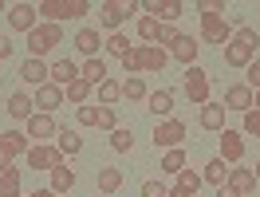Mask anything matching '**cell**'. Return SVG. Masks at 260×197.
<instances>
[{
    "instance_id": "40",
    "label": "cell",
    "mask_w": 260,
    "mask_h": 197,
    "mask_svg": "<svg viewBox=\"0 0 260 197\" xmlns=\"http://www.w3.org/2000/svg\"><path fill=\"white\" fill-rule=\"evenodd\" d=\"M75 118H79L83 126H99V107H87V103H83L79 111H75Z\"/></svg>"
},
{
    "instance_id": "22",
    "label": "cell",
    "mask_w": 260,
    "mask_h": 197,
    "mask_svg": "<svg viewBox=\"0 0 260 197\" xmlns=\"http://www.w3.org/2000/svg\"><path fill=\"white\" fill-rule=\"evenodd\" d=\"M71 44H75V48H79L87 59H95V55H99V44H103V40H99V28H79Z\"/></svg>"
},
{
    "instance_id": "39",
    "label": "cell",
    "mask_w": 260,
    "mask_h": 197,
    "mask_svg": "<svg viewBox=\"0 0 260 197\" xmlns=\"http://www.w3.org/2000/svg\"><path fill=\"white\" fill-rule=\"evenodd\" d=\"M197 12H201V16H225V0H201Z\"/></svg>"
},
{
    "instance_id": "12",
    "label": "cell",
    "mask_w": 260,
    "mask_h": 197,
    "mask_svg": "<svg viewBox=\"0 0 260 197\" xmlns=\"http://www.w3.org/2000/svg\"><path fill=\"white\" fill-rule=\"evenodd\" d=\"M24 126H28V138H36V146H40V142H48V138H55V134H59V126H55V118L51 115H40V111H36L32 118H28V122H24Z\"/></svg>"
},
{
    "instance_id": "20",
    "label": "cell",
    "mask_w": 260,
    "mask_h": 197,
    "mask_svg": "<svg viewBox=\"0 0 260 197\" xmlns=\"http://www.w3.org/2000/svg\"><path fill=\"white\" fill-rule=\"evenodd\" d=\"M8 115L16 118V122H28V118L36 115V98H32V95H24V91L8 95Z\"/></svg>"
},
{
    "instance_id": "36",
    "label": "cell",
    "mask_w": 260,
    "mask_h": 197,
    "mask_svg": "<svg viewBox=\"0 0 260 197\" xmlns=\"http://www.w3.org/2000/svg\"><path fill=\"white\" fill-rule=\"evenodd\" d=\"M63 95L71 98L75 107H83V103H87V95H91V83H87V79H75V83H71V87L63 91Z\"/></svg>"
},
{
    "instance_id": "17",
    "label": "cell",
    "mask_w": 260,
    "mask_h": 197,
    "mask_svg": "<svg viewBox=\"0 0 260 197\" xmlns=\"http://www.w3.org/2000/svg\"><path fill=\"white\" fill-rule=\"evenodd\" d=\"M48 67H51V63H44V59H32V55H28V59L20 63V83H28V87H44V83H48Z\"/></svg>"
},
{
    "instance_id": "44",
    "label": "cell",
    "mask_w": 260,
    "mask_h": 197,
    "mask_svg": "<svg viewBox=\"0 0 260 197\" xmlns=\"http://www.w3.org/2000/svg\"><path fill=\"white\" fill-rule=\"evenodd\" d=\"M142 197H170V189L162 181H142Z\"/></svg>"
},
{
    "instance_id": "45",
    "label": "cell",
    "mask_w": 260,
    "mask_h": 197,
    "mask_svg": "<svg viewBox=\"0 0 260 197\" xmlns=\"http://www.w3.org/2000/svg\"><path fill=\"white\" fill-rule=\"evenodd\" d=\"M244 71H248V79H244V83H248L252 91H260V59H252V63L244 67Z\"/></svg>"
},
{
    "instance_id": "5",
    "label": "cell",
    "mask_w": 260,
    "mask_h": 197,
    "mask_svg": "<svg viewBox=\"0 0 260 197\" xmlns=\"http://www.w3.org/2000/svg\"><path fill=\"white\" fill-rule=\"evenodd\" d=\"M185 98L193 103V107H205V103H213L209 98V71L205 67H185Z\"/></svg>"
},
{
    "instance_id": "49",
    "label": "cell",
    "mask_w": 260,
    "mask_h": 197,
    "mask_svg": "<svg viewBox=\"0 0 260 197\" xmlns=\"http://www.w3.org/2000/svg\"><path fill=\"white\" fill-rule=\"evenodd\" d=\"M252 111H260V91H252Z\"/></svg>"
},
{
    "instance_id": "46",
    "label": "cell",
    "mask_w": 260,
    "mask_h": 197,
    "mask_svg": "<svg viewBox=\"0 0 260 197\" xmlns=\"http://www.w3.org/2000/svg\"><path fill=\"white\" fill-rule=\"evenodd\" d=\"M12 48H16V44H12L8 36L0 32V63H4V59H12Z\"/></svg>"
},
{
    "instance_id": "7",
    "label": "cell",
    "mask_w": 260,
    "mask_h": 197,
    "mask_svg": "<svg viewBox=\"0 0 260 197\" xmlns=\"http://www.w3.org/2000/svg\"><path fill=\"white\" fill-rule=\"evenodd\" d=\"M130 12H138V4H122V0H103V4H99V24L114 32L118 24H126V20H130Z\"/></svg>"
},
{
    "instance_id": "33",
    "label": "cell",
    "mask_w": 260,
    "mask_h": 197,
    "mask_svg": "<svg viewBox=\"0 0 260 197\" xmlns=\"http://www.w3.org/2000/svg\"><path fill=\"white\" fill-rule=\"evenodd\" d=\"M99 98H103V107H114V103L122 98V83H114V79L99 83Z\"/></svg>"
},
{
    "instance_id": "10",
    "label": "cell",
    "mask_w": 260,
    "mask_h": 197,
    "mask_svg": "<svg viewBox=\"0 0 260 197\" xmlns=\"http://www.w3.org/2000/svg\"><path fill=\"white\" fill-rule=\"evenodd\" d=\"M221 162L225 166H241L244 162V134L241 130H221Z\"/></svg>"
},
{
    "instance_id": "2",
    "label": "cell",
    "mask_w": 260,
    "mask_h": 197,
    "mask_svg": "<svg viewBox=\"0 0 260 197\" xmlns=\"http://www.w3.org/2000/svg\"><path fill=\"white\" fill-rule=\"evenodd\" d=\"M256 48H260V32L248 28V24H237L233 40L225 44V63L229 67H248L256 59Z\"/></svg>"
},
{
    "instance_id": "43",
    "label": "cell",
    "mask_w": 260,
    "mask_h": 197,
    "mask_svg": "<svg viewBox=\"0 0 260 197\" xmlns=\"http://www.w3.org/2000/svg\"><path fill=\"white\" fill-rule=\"evenodd\" d=\"M16 158H20V154L8 146V138H0V170H8V166L16 162Z\"/></svg>"
},
{
    "instance_id": "27",
    "label": "cell",
    "mask_w": 260,
    "mask_h": 197,
    "mask_svg": "<svg viewBox=\"0 0 260 197\" xmlns=\"http://www.w3.org/2000/svg\"><path fill=\"white\" fill-rule=\"evenodd\" d=\"M79 79H87L91 83V87H99V83H107V63H103V59H87V63L79 67Z\"/></svg>"
},
{
    "instance_id": "30",
    "label": "cell",
    "mask_w": 260,
    "mask_h": 197,
    "mask_svg": "<svg viewBox=\"0 0 260 197\" xmlns=\"http://www.w3.org/2000/svg\"><path fill=\"white\" fill-rule=\"evenodd\" d=\"M201 181H209V185H225L229 181V170L221 158H213V162H205V170H201Z\"/></svg>"
},
{
    "instance_id": "48",
    "label": "cell",
    "mask_w": 260,
    "mask_h": 197,
    "mask_svg": "<svg viewBox=\"0 0 260 197\" xmlns=\"http://www.w3.org/2000/svg\"><path fill=\"white\" fill-rule=\"evenodd\" d=\"M28 197H55L51 189H36V193H28Z\"/></svg>"
},
{
    "instance_id": "9",
    "label": "cell",
    "mask_w": 260,
    "mask_h": 197,
    "mask_svg": "<svg viewBox=\"0 0 260 197\" xmlns=\"http://www.w3.org/2000/svg\"><path fill=\"white\" fill-rule=\"evenodd\" d=\"M24 162L32 166V170H55V166H63V154H59V150L55 146H48V142H40V146H32L28 150V154H24Z\"/></svg>"
},
{
    "instance_id": "34",
    "label": "cell",
    "mask_w": 260,
    "mask_h": 197,
    "mask_svg": "<svg viewBox=\"0 0 260 197\" xmlns=\"http://www.w3.org/2000/svg\"><path fill=\"white\" fill-rule=\"evenodd\" d=\"M103 48L111 51V55H118V59H122V55H126V51H130V40H126V36H122V32H111V36H107V40H103Z\"/></svg>"
},
{
    "instance_id": "47",
    "label": "cell",
    "mask_w": 260,
    "mask_h": 197,
    "mask_svg": "<svg viewBox=\"0 0 260 197\" xmlns=\"http://www.w3.org/2000/svg\"><path fill=\"white\" fill-rule=\"evenodd\" d=\"M217 197H241V193H237L233 185H217Z\"/></svg>"
},
{
    "instance_id": "41",
    "label": "cell",
    "mask_w": 260,
    "mask_h": 197,
    "mask_svg": "<svg viewBox=\"0 0 260 197\" xmlns=\"http://www.w3.org/2000/svg\"><path fill=\"white\" fill-rule=\"evenodd\" d=\"M241 134H252V138H260V111H248V115H244Z\"/></svg>"
},
{
    "instance_id": "31",
    "label": "cell",
    "mask_w": 260,
    "mask_h": 197,
    "mask_svg": "<svg viewBox=\"0 0 260 197\" xmlns=\"http://www.w3.org/2000/svg\"><path fill=\"white\" fill-rule=\"evenodd\" d=\"M185 170V150H166L162 154V174H181Z\"/></svg>"
},
{
    "instance_id": "15",
    "label": "cell",
    "mask_w": 260,
    "mask_h": 197,
    "mask_svg": "<svg viewBox=\"0 0 260 197\" xmlns=\"http://www.w3.org/2000/svg\"><path fill=\"white\" fill-rule=\"evenodd\" d=\"M197 122H201V130L221 134L225 130V103H205V107L197 111Z\"/></svg>"
},
{
    "instance_id": "3",
    "label": "cell",
    "mask_w": 260,
    "mask_h": 197,
    "mask_svg": "<svg viewBox=\"0 0 260 197\" xmlns=\"http://www.w3.org/2000/svg\"><path fill=\"white\" fill-rule=\"evenodd\" d=\"M36 12L44 16V24H63V20H79L91 12L87 0H40Z\"/></svg>"
},
{
    "instance_id": "24",
    "label": "cell",
    "mask_w": 260,
    "mask_h": 197,
    "mask_svg": "<svg viewBox=\"0 0 260 197\" xmlns=\"http://www.w3.org/2000/svg\"><path fill=\"white\" fill-rule=\"evenodd\" d=\"M122 181H126V178H122V170H114V166H99V193H103V197H111Z\"/></svg>"
},
{
    "instance_id": "6",
    "label": "cell",
    "mask_w": 260,
    "mask_h": 197,
    "mask_svg": "<svg viewBox=\"0 0 260 197\" xmlns=\"http://www.w3.org/2000/svg\"><path fill=\"white\" fill-rule=\"evenodd\" d=\"M185 142V122L181 118H162L154 126V146L158 150H178Z\"/></svg>"
},
{
    "instance_id": "1",
    "label": "cell",
    "mask_w": 260,
    "mask_h": 197,
    "mask_svg": "<svg viewBox=\"0 0 260 197\" xmlns=\"http://www.w3.org/2000/svg\"><path fill=\"white\" fill-rule=\"evenodd\" d=\"M170 63V51L158 48V44H138L122 55V71L126 75H158L162 67Z\"/></svg>"
},
{
    "instance_id": "25",
    "label": "cell",
    "mask_w": 260,
    "mask_h": 197,
    "mask_svg": "<svg viewBox=\"0 0 260 197\" xmlns=\"http://www.w3.org/2000/svg\"><path fill=\"white\" fill-rule=\"evenodd\" d=\"M71 185H75V170H71V166H55V170H51V193H59V197H67V189H71Z\"/></svg>"
},
{
    "instance_id": "38",
    "label": "cell",
    "mask_w": 260,
    "mask_h": 197,
    "mask_svg": "<svg viewBox=\"0 0 260 197\" xmlns=\"http://www.w3.org/2000/svg\"><path fill=\"white\" fill-rule=\"evenodd\" d=\"M174 185H178V189H185V193H193V197H197V189H201V174H193V170H181Z\"/></svg>"
},
{
    "instance_id": "23",
    "label": "cell",
    "mask_w": 260,
    "mask_h": 197,
    "mask_svg": "<svg viewBox=\"0 0 260 197\" xmlns=\"http://www.w3.org/2000/svg\"><path fill=\"white\" fill-rule=\"evenodd\" d=\"M55 150H59V154H63V158H75V154H79L83 150V138H79V130H59L55 134Z\"/></svg>"
},
{
    "instance_id": "37",
    "label": "cell",
    "mask_w": 260,
    "mask_h": 197,
    "mask_svg": "<svg viewBox=\"0 0 260 197\" xmlns=\"http://www.w3.org/2000/svg\"><path fill=\"white\" fill-rule=\"evenodd\" d=\"M4 138H8V146L16 150L20 158H24L28 150H32V138H28V134H24V130H4Z\"/></svg>"
},
{
    "instance_id": "29",
    "label": "cell",
    "mask_w": 260,
    "mask_h": 197,
    "mask_svg": "<svg viewBox=\"0 0 260 197\" xmlns=\"http://www.w3.org/2000/svg\"><path fill=\"white\" fill-rule=\"evenodd\" d=\"M0 197H20V170L16 166L0 170Z\"/></svg>"
},
{
    "instance_id": "42",
    "label": "cell",
    "mask_w": 260,
    "mask_h": 197,
    "mask_svg": "<svg viewBox=\"0 0 260 197\" xmlns=\"http://www.w3.org/2000/svg\"><path fill=\"white\" fill-rule=\"evenodd\" d=\"M99 126H103V130H118V118H114V107H99Z\"/></svg>"
},
{
    "instance_id": "51",
    "label": "cell",
    "mask_w": 260,
    "mask_h": 197,
    "mask_svg": "<svg viewBox=\"0 0 260 197\" xmlns=\"http://www.w3.org/2000/svg\"><path fill=\"white\" fill-rule=\"evenodd\" d=\"M0 12H4V4H0Z\"/></svg>"
},
{
    "instance_id": "11",
    "label": "cell",
    "mask_w": 260,
    "mask_h": 197,
    "mask_svg": "<svg viewBox=\"0 0 260 197\" xmlns=\"http://www.w3.org/2000/svg\"><path fill=\"white\" fill-rule=\"evenodd\" d=\"M142 12L154 16L158 24H174V20L185 12V4H181V0H146V4H142Z\"/></svg>"
},
{
    "instance_id": "19",
    "label": "cell",
    "mask_w": 260,
    "mask_h": 197,
    "mask_svg": "<svg viewBox=\"0 0 260 197\" xmlns=\"http://www.w3.org/2000/svg\"><path fill=\"white\" fill-rule=\"evenodd\" d=\"M63 87H55V83H44V87H36V107H40V115H51L59 103H63Z\"/></svg>"
},
{
    "instance_id": "52",
    "label": "cell",
    "mask_w": 260,
    "mask_h": 197,
    "mask_svg": "<svg viewBox=\"0 0 260 197\" xmlns=\"http://www.w3.org/2000/svg\"><path fill=\"white\" fill-rule=\"evenodd\" d=\"M55 197H59V193H55Z\"/></svg>"
},
{
    "instance_id": "50",
    "label": "cell",
    "mask_w": 260,
    "mask_h": 197,
    "mask_svg": "<svg viewBox=\"0 0 260 197\" xmlns=\"http://www.w3.org/2000/svg\"><path fill=\"white\" fill-rule=\"evenodd\" d=\"M252 174H256V181H260V162H256V170H252Z\"/></svg>"
},
{
    "instance_id": "14",
    "label": "cell",
    "mask_w": 260,
    "mask_h": 197,
    "mask_svg": "<svg viewBox=\"0 0 260 197\" xmlns=\"http://www.w3.org/2000/svg\"><path fill=\"white\" fill-rule=\"evenodd\" d=\"M225 111H241V115L252 111V87H248V83H233V87H225Z\"/></svg>"
},
{
    "instance_id": "28",
    "label": "cell",
    "mask_w": 260,
    "mask_h": 197,
    "mask_svg": "<svg viewBox=\"0 0 260 197\" xmlns=\"http://www.w3.org/2000/svg\"><path fill=\"white\" fill-rule=\"evenodd\" d=\"M146 79L142 75H126V83H122V98H130V103H146Z\"/></svg>"
},
{
    "instance_id": "21",
    "label": "cell",
    "mask_w": 260,
    "mask_h": 197,
    "mask_svg": "<svg viewBox=\"0 0 260 197\" xmlns=\"http://www.w3.org/2000/svg\"><path fill=\"white\" fill-rule=\"evenodd\" d=\"M146 111L158 118H170V111H174V91H150L146 95Z\"/></svg>"
},
{
    "instance_id": "18",
    "label": "cell",
    "mask_w": 260,
    "mask_h": 197,
    "mask_svg": "<svg viewBox=\"0 0 260 197\" xmlns=\"http://www.w3.org/2000/svg\"><path fill=\"white\" fill-rule=\"evenodd\" d=\"M79 79V67L71 63V59H55V63L48 67V83H55V87H71V83Z\"/></svg>"
},
{
    "instance_id": "4",
    "label": "cell",
    "mask_w": 260,
    "mask_h": 197,
    "mask_svg": "<svg viewBox=\"0 0 260 197\" xmlns=\"http://www.w3.org/2000/svg\"><path fill=\"white\" fill-rule=\"evenodd\" d=\"M63 44V28L59 24H36L32 32H28V55L32 59H44L48 51H55Z\"/></svg>"
},
{
    "instance_id": "16",
    "label": "cell",
    "mask_w": 260,
    "mask_h": 197,
    "mask_svg": "<svg viewBox=\"0 0 260 197\" xmlns=\"http://www.w3.org/2000/svg\"><path fill=\"white\" fill-rule=\"evenodd\" d=\"M36 16H40L36 4H12V8H8V24H12L16 32H24V36L36 28Z\"/></svg>"
},
{
    "instance_id": "8",
    "label": "cell",
    "mask_w": 260,
    "mask_h": 197,
    "mask_svg": "<svg viewBox=\"0 0 260 197\" xmlns=\"http://www.w3.org/2000/svg\"><path fill=\"white\" fill-rule=\"evenodd\" d=\"M233 32H237V28H233L225 16H201V40H205V44H221V48H225L229 40H233Z\"/></svg>"
},
{
    "instance_id": "13",
    "label": "cell",
    "mask_w": 260,
    "mask_h": 197,
    "mask_svg": "<svg viewBox=\"0 0 260 197\" xmlns=\"http://www.w3.org/2000/svg\"><path fill=\"white\" fill-rule=\"evenodd\" d=\"M166 51H170V55H174L178 63L193 67V63H197V51H201V44H197L193 36H181V32H178V36H174V44H170Z\"/></svg>"
},
{
    "instance_id": "35",
    "label": "cell",
    "mask_w": 260,
    "mask_h": 197,
    "mask_svg": "<svg viewBox=\"0 0 260 197\" xmlns=\"http://www.w3.org/2000/svg\"><path fill=\"white\" fill-rule=\"evenodd\" d=\"M130 146H134V138H130V130H126V126L111 130V150H114V154H130Z\"/></svg>"
},
{
    "instance_id": "32",
    "label": "cell",
    "mask_w": 260,
    "mask_h": 197,
    "mask_svg": "<svg viewBox=\"0 0 260 197\" xmlns=\"http://www.w3.org/2000/svg\"><path fill=\"white\" fill-rule=\"evenodd\" d=\"M138 36L146 40V44H158V36H162V24L154 16H138Z\"/></svg>"
},
{
    "instance_id": "26",
    "label": "cell",
    "mask_w": 260,
    "mask_h": 197,
    "mask_svg": "<svg viewBox=\"0 0 260 197\" xmlns=\"http://www.w3.org/2000/svg\"><path fill=\"white\" fill-rule=\"evenodd\" d=\"M225 185H233V189H237V193H252V189H256V174H252V170H229V181Z\"/></svg>"
}]
</instances>
